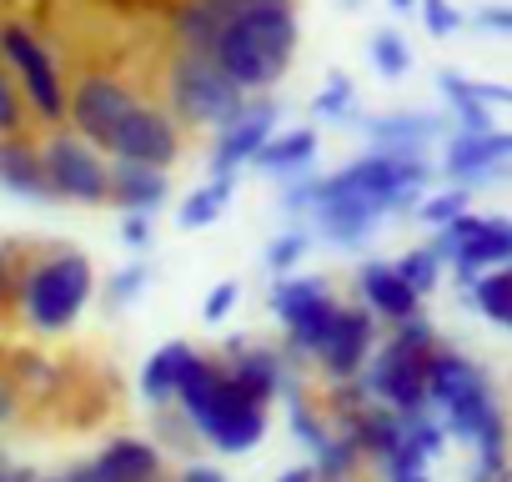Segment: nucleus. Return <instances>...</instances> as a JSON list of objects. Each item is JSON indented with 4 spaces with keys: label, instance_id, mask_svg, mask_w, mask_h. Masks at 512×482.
<instances>
[{
    "label": "nucleus",
    "instance_id": "obj_52",
    "mask_svg": "<svg viewBox=\"0 0 512 482\" xmlns=\"http://www.w3.org/2000/svg\"><path fill=\"white\" fill-rule=\"evenodd\" d=\"M352 482H357V477H352Z\"/></svg>",
    "mask_w": 512,
    "mask_h": 482
},
{
    "label": "nucleus",
    "instance_id": "obj_37",
    "mask_svg": "<svg viewBox=\"0 0 512 482\" xmlns=\"http://www.w3.org/2000/svg\"><path fill=\"white\" fill-rule=\"evenodd\" d=\"M0 136H31V111L6 66H0Z\"/></svg>",
    "mask_w": 512,
    "mask_h": 482
},
{
    "label": "nucleus",
    "instance_id": "obj_20",
    "mask_svg": "<svg viewBox=\"0 0 512 482\" xmlns=\"http://www.w3.org/2000/svg\"><path fill=\"white\" fill-rule=\"evenodd\" d=\"M171 201V171L141 166V161H111V186H106V206H116L121 216H151Z\"/></svg>",
    "mask_w": 512,
    "mask_h": 482
},
{
    "label": "nucleus",
    "instance_id": "obj_29",
    "mask_svg": "<svg viewBox=\"0 0 512 482\" xmlns=\"http://www.w3.org/2000/svg\"><path fill=\"white\" fill-rule=\"evenodd\" d=\"M392 267H397V277L427 302L437 287H442V277H447V267H442V257L427 247V241H422V247H407L402 257H392Z\"/></svg>",
    "mask_w": 512,
    "mask_h": 482
},
{
    "label": "nucleus",
    "instance_id": "obj_11",
    "mask_svg": "<svg viewBox=\"0 0 512 482\" xmlns=\"http://www.w3.org/2000/svg\"><path fill=\"white\" fill-rule=\"evenodd\" d=\"M221 367L251 402H262V407L307 392V367L297 357H287L282 347H267V342H251V337H231L221 347Z\"/></svg>",
    "mask_w": 512,
    "mask_h": 482
},
{
    "label": "nucleus",
    "instance_id": "obj_33",
    "mask_svg": "<svg viewBox=\"0 0 512 482\" xmlns=\"http://www.w3.org/2000/svg\"><path fill=\"white\" fill-rule=\"evenodd\" d=\"M307 252H312V231H307V226H292V231H277V236L267 241L262 262H267L272 277H292V272L302 267Z\"/></svg>",
    "mask_w": 512,
    "mask_h": 482
},
{
    "label": "nucleus",
    "instance_id": "obj_21",
    "mask_svg": "<svg viewBox=\"0 0 512 482\" xmlns=\"http://www.w3.org/2000/svg\"><path fill=\"white\" fill-rule=\"evenodd\" d=\"M317 151H322V136H317V126H287V131H277L262 151H256V171L262 176H277L282 186L287 181H297V176H312L317 171Z\"/></svg>",
    "mask_w": 512,
    "mask_h": 482
},
{
    "label": "nucleus",
    "instance_id": "obj_15",
    "mask_svg": "<svg viewBox=\"0 0 512 482\" xmlns=\"http://www.w3.org/2000/svg\"><path fill=\"white\" fill-rule=\"evenodd\" d=\"M282 101L277 96H246V106L221 126V131H211V176H231L236 181V171L241 166H251L256 161V151H262L282 126Z\"/></svg>",
    "mask_w": 512,
    "mask_h": 482
},
{
    "label": "nucleus",
    "instance_id": "obj_25",
    "mask_svg": "<svg viewBox=\"0 0 512 482\" xmlns=\"http://www.w3.org/2000/svg\"><path fill=\"white\" fill-rule=\"evenodd\" d=\"M437 91H442V101H447L452 131H492V126H497V116L472 96V76H462V71H437Z\"/></svg>",
    "mask_w": 512,
    "mask_h": 482
},
{
    "label": "nucleus",
    "instance_id": "obj_41",
    "mask_svg": "<svg viewBox=\"0 0 512 482\" xmlns=\"http://www.w3.org/2000/svg\"><path fill=\"white\" fill-rule=\"evenodd\" d=\"M467 21H472L477 31H487V36H507V41H512V6H507V0H482Z\"/></svg>",
    "mask_w": 512,
    "mask_h": 482
},
{
    "label": "nucleus",
    "instance_id": "obj_40",
    "mask_svg": "<svg viewBox=\"0 0 512 482\" xmlns=\"http://www.w3.org/2000/svg\"><path fill=\"white\" fill-rule=\"evenodd\" d=\"M236 302H241V282H236V277L216 282V287L206 292V302H201V322H206V327H221V322L236 312Z\"/></svg>",
    "mask_w": 512,
    "mask_h": 482
},
{
    "label": "nucleus",
    "instance_id": "obj_53",
    "mask_svg": "<svg viewBox=\"0 0 512 482\" xmlns=\"http://www.w3.org/2000/svg\"><path fill=\"white\" fill-rule=\"evenodd\" d=\"M507 332H512V327H507Z\"/></svg>",
    "mask_w": 512,
    "mask_h": 482
},
{
    "label": "nucleus",
    "instance_id": "obj_5",
    "mask_svg": "<svg viewBox=\"0 0 512 482\" xmlns=\"http://www.w3.org/2000/svg\"><path fill=\"white\" fill-rule=\"evenodd\" d=\"M437 181V161L432 156H402V151H362L347 166L322 176V191L337 196H357L367 206H377L387 221L392 216H412L417 201L432 191Z\"/></svg>",
    "mask_w": 512,
    "mask_h": 482
},
{
    "label": "nucleus",
    "instance_id": "obj_9",
    "mask_svg": "<svg viewBox=\"0 0 512 482\" xmlns=\"http://www.w3.org/2000/svg\"><path fill=\"white\" fill-rule=\"evenodd\" d=\"M427 247L442 257V267H447V272L457 277V287L467 292L482 272L512 267V216L467 211V216H457L452 226L432 231Z\"/></svg>",
    "mask_w": 512,
    "mask_h": 482
},
{
    "label": "nucleus",
    "instance_id": "obj_18",
    "mask_svg": "<svg viewBox=\"0 0 512 482\" xmlns=\"http://www.w3.org/2000/svg\"><path fill=\"white\" fill-rule=\"evenodd\" d=\"M352 126H362L367 151H402V156H432L452 136V121L437 111H382Z\"/></svg>",
    "mask_w": 512,
    "mask_h": 482
},
{
    "label": "nucleus",
    "instance_id": "obj_50",
    "mask_svg": "<svg viewBox=\"0 0 512 482\" xmlns=\"http://www.w3.org/2000/svg\"><path fill=\"white\" fill-rule=\"evenodd\" d=\"M337 6H342V11H362V0H337Z\"/></svg>",
    "mask_w": 512,
    "mask_h": 482
},
{
    "label": "nucleus",
    "instance_id": "obj_31",
    "mask_svg": "<svg viewBox=\"0 0 512 482\" xmlns=\"http://www.w3.org/2000/svg\"><path fill=\"white\" fill-rule=\"evenodd\" d=\"M472 211V191H462V186H437V191H427L422 201H417V221L422 226H432V231H442V226H452L457 216H467Z\"/></svg>",
    "mask_w": 512,
    "mask_h": 482
},
{
    "label": "nucleus",
    "instance_id": "obj_49",
    "mask_svg": "<svg viewBox=\"0 0 512 482\" xmlns=\"http://www.w3.org/2000/svg\"><path fill=\"white\" fill-rule=\"evenodd\" d=\"M387 6H392L397 16H412V11H417V0H387Z\"/></svg>",
    "mask_w": 512,
    "mask_h": 482
},
{
    "label": "nucleus",
    "instance_id": "obj_2",
    "mask_svg": "<svg viewBox=\"0 0 512 482\" xmlns=\"http://www.w3.org/2000/svg\"><path fill=\"white\" fill-rule=\"evenodd\" d=\"M176 412L181 422L221 457H246L256 452V442L267 437L272 427V412L262 402H251L221 367V357L211 352H196L186 357L181 367V382H176Z\"/></svg>",
    "mask_w": 512,
    "mask_h": 482
},
{
    "label": "nucleus",
    "instance_id": "obj_51",
    "mask_svg": "<svg viewBox=\"0 0 512 482\" xmlns=\"http://www.w3.org/2000/svg\"><path fill=\"white\" fill-rule=\"evenodd\" d=\"M0 462H6V452H0Z\"/></svg>",
    "mask_w": 512,
    "mask_h": 482
},
{
    "label": "nucleus",
    "instance_id": "obj_17",
    "mask_svg": "<svg viewBox=\"0 0 512 482\" xmlns=\"http://www.w3.org/2000/svg\"><path fill=\"white\" fill-rule=\"evenodd\" d=\"M377 342H382L377 317L362 312L357 302H342V312H337V322H332L322 352L312 357V372H317L327 387H332V382H352V377H362V367H367V357L377 352Z\"/></svg>",
    "mask_w": 512,
    "mask_h": 482
},
{
    "label": "nucleus",
    "instance_id": "obj_6",
    "mask_svg": "<svg viewBox=\"0 0 512 482\" xmlns=\"http://www.w3.org/2000/svg\"><path fill=\"white\" fill-rule=\"evenodd\" d=\"M267 307L282 322V352L297 357L312 372V357L322 352V342H327V332H332V322L342 312V297L332 292V282L327 277H312V272L272 277Z\"/></svg>",
    "mask_w": 512,
    "mask_h": 482
},
{
    "label": "nucleus",
    "instance_id": "obj_38",
    "mask_svg": "<svg viewBox=\"0 0 512 482\" xmlns=\"http://www.w3.org/2000/svg\"><path fill=\"white\" fill-rule=\"evenodd\" d=\"M377 472H382V482H432V462L422 452H412L407 442L387 462H377Z\"/></svg>",
    "mask_w": 512,
    "mask_h": 482
},
{
    "label": "nucleus",
    "instance_id": "obj_42",
    "mask_svg": "<svg viewBox=\"0 0 512 482\" xmlns=\"http://www.w3.org/2000/svg\"><path fill=\"white\" fill-rule=\"evenodd\" d=\"M121 241L131 252H146L151 241H156V221L151 216H121Z\"/></svg>",
    "mask_w": 512,
    "mask_h": 482
},
{
    "label": "nucleus",
    "instance_id": "obj_14",
    "mask_svg": "<svg viewBox=\"0 0 512 482\" xmlns=\"http://www.w3.org/2000/svg\"><path fill=\"white\" fill-rule=\"evenodd\" d=\"M181 151H186V131H181V121L166 111V106H156V101H136V111L111 131V141H106V156L111 161H141V166H156V171H171L176 161H181Z\"/></svg>",
    "mask_w": 512,
    "mask_h": 482
},
{
    "label": "nucleus",
    "instance_id": "obj_48",
    "mask_svg": "<svg viewBox=\"0 0 512 482\" xmlns=\"http://www.w3.org/2000/svg\"><path fill=\"white\" fill-rule=\"evenodd\" d=\"M277 482H317V472H312L307 462H297V467H287V472H282Z\"/></svg>",
    "mask_w": 512,
    "mask_h": 482
},
{
    "label": "nucleus",
    "instance_id": "obj_46",
    "mask_svg": "<svg viewBox=\"0 0 512 482\" xmlns=\"http://www.w3.org/2000/svg\"><path fill=\"white\" fill-rule=\"evenodd\" d=\"M6 297H16V257L0 252V302Z\"/></svg>",
    "mask_w": 512,
    "mask_h": 482
},
{
    "label": "nucleus",
    "instance_id": "obj_36",
    "mask_svg": "<svg viewBox=\"0 0 512 482\" xmlns=\"http://www.w3.org/2000/svg\"><path fill=\"white\" fill-rule=\"evenodd\" d=\"M402 442H407L412 452H422L427 462H437L442 447H447V427H442L432 412H417V417H402Z\"/></svg>",
    "mask_w": 512,
    "mask_h": 482
},
{
    "label": "nucleus",
    "instance_id": "obj_47",
    "mask_svg": "<svg viewBox=\"0 0 512 482\" xmlns=\"http://www.w3.org/2000/svg\"><path fill=\"white\" fill-rule=\"evenodd\" d=\"M0 482H36V467H26V462H0Z\"/></svg>",
    "mask_w": 512,
    "mask_h": 482
},
{
    "label": "nucleus",
    "instance_id": "obj_34",
    "mask_svg": "<svg viewBox=\"0 0 512 482\" xmlns=\"http://www.w3.org/2000/svg\"><path fill=\"white\" fill-rule=\"evenodd\" d=\"M307 467L317 472V482H352V477H357V467H362V452H357L342 432H332V442H327Z\"/></svg>",
    "mask_w": 512,
    "mask_h": 482
},
{
    "label": "nucleus",
    "instance_id": "obj_23",
    "mask_svg": "<svg viewBox=\"0 0 512 482\" xmlns=\"http://www.w3.org/2000/svg\"><path fill=\"white\" fill-rule=\"evenodd\" d=\"M0 191H11L21 201H51L46 166H41V141H31V136H0Z\"/></svg>",
    "mask_w": 512,
    "mask_h": 482
},
{
    "label": "nucleus",
    "instance_id": "obj_32",
    "mask_svg": "<svg viewBox=\"0 0 512 482\" xmlns=\"http://www.w3.org/2000/svg\"><path fill=\"white\" fill-rule=\"evenodd\" d=\"M367 56H372V66H377L382 81H402V76L412 71V46H407V36L392 31V26L367 41Z\"/></svg>",
    "mask_w": 512,
    "mask_h": 482
},
{
    "label": "nucleus",
    "instance_id": "obj_19",
    "mask_svg": "<svg viewBox=\"0 0 512 482\" xmlns=\"http://www.w3.org/2000/svg\"><path fill=\"white\" fill-rule=\"evenodd\" d=\"M357 307H362V312H372V317H377V327L387 332V327H397V322L417 317V312H422V297L397 277V267H392V262L372 257V262H362V267H357Z\"/></svg>",
    "mask_w": 512,
    "mask_h": 482
},
{
    "label": "nucleus",
    "instance_id": "obj_8",
    "mask_svg": "<svg viewBox=\"0 0 512 482\" xmlns=\"http://www.w3.org/2000/svg\"><path fill=\"white\" fill-rule=\"evenodd\" d=\"M246 106V96L221 76V66L201 51H176L166 61V111L186 126H201V131H221L236 111Z\"/></svg>",
    "mask_w": 512,
    "mask_h": 482
},
{
    "label": "nucleus",
    "instance_id": "obj_39",
    "mask_svg": "<svg viewBox=\"0 0 512 482\" xmlns=\"http://www.w3.org/2000/svg\"><path fill=\"white\" fill-rule=\"evenodd\" d=\"M417 16H422V31L437 36V41H447L452 31L467 26V16L457 11V0H417Z\"/></svg>",
    "mask_w": 512,
    "mask_h": 482
},
{
    "label": "nucleus",
    "instance_id": "obj_10",
    "mask_svg": "<svg viewBox=\"0 0 512 482\" xmlns=\"http://www.w3.org/2000/svg\"><path fill=\"white\" fill-rule=\"evenodd\" d=\"M41 166H46V191L51 201L71 206H106L111 186V156L91 141H81L71 126H51L41 136Z\"/></svg>",
    "mask_w": 512,
    "mask_h": 482
},
{
    "label": "nucleus",
    "instance_id": "obj_27",
    "mask_svg": "<svg viewBox=\"0 0 512 482\" xmlns=\"http://www.w3.org/2000/svg\"><path fill=\"white\" fill-rule=\"evenodd\" d=\"M282 407H287V432L297 437V447H302L307 457H317V452L332 442V432H337L332 417L322 412V402H312L307 392H297V397H287Z\"/></svg>",
    "mask_w": 512,
    "mask_h": 482
},
{
    "label": "nucleus",
    "instance_id": "obj_28",
    "mask_svg": "<svg viewBox=\"0 0 512 482\" xmlns=\"http://www.w3.org/2000/svg\"><path fill=\"white\" fill-rule=\"evenodd\" d=\"M231 196H236V181H231V176H211V181H201V186L176 206V221H181L186 231H201V226H211V221L231 206Z\"/></svg>",
    "mask_w": 512,
    "mask_h": 482
},
{
    "label": "nucleus",
    "instance_id": "obj_24",
    "mask_svg": "<svg viewBox=\"0 0 512 482\" xmlns=\"http://www.w3.org/2000/svg\"><path fill=\"white\" fill-rule=\"evenodd\" d=\"M186 357H191V342L171 337V342H161V347L141 362V372H136V392H141V402H146L151 412L176 407V382H181Z\"/></svg>",
    "mask_w": 512,
    "mask_h": 482
},
{
    "label": "nucleus",
    "instance_id": "obj_4",
    "mask_svg": "<svg viewBox=\"0 0 512 482\" xmlns=\"http://www.w3.org/2000/svg\"><path fill=\"white\" fill-rule=\"evenodd\" d=\"M437 327L427 322V312L397 322L382 332L377 352L362 367V387L377 407L397 412V417H417L427 412V357L437 347Z\"/></svg>",
    "mask_w": 512,
    "mask_h": 482
},
{
    "label": "nucleus",
    "instance_id": "obj_1",
    "mask_svg": "<svg viewBox=\"0 0 512 482\" xmlns=\"http://www.w3.org/2000/svg\"><path fill=\"white\" fill-rule=\"evenodd\" d=\"M297 46H302L297 0H246L221 26L211 61L241 96H272L282 86V76L292 71Z\"/></svg>",
    "mask_w": 512,
    "mask_h": 482
},
{
    "label": "nucleus",
    "instance_id": "obj_16",
    "mask_svg": "<svg viewBox=\"0 0 512 482\" xmlns=\"http://www.w3.org/2000/svg\"><path fill=\"white\" fill-rule=\"evenodd\" d=\"M156 477H166V452L161 442L136 432H116L86 462L56 472V482H156Z\"/></svg>",
    "mask_w": 512,
    "mask_h": 482
},
{
    "label": "nucleus",
    "instance_id": "obj_30",
    "mask_svg": "<svg viewBox=\"0 0 512 482\" xmlns=\"http://www.w3.org/2000/svg\"><path fill=\"white\" fill-rule=\"evenodd\" d=\"M312 121H337V126H352L357 121V81L332 71L327 86L312 96Z\"/></svg>",
    "mask_w": 512,
    "mask_h": 482
},
{
    "label": "nucleus",
    "instance_id": "obj_7",
    "mask_svg": "<svg viewBox=\"0 0 512 482\" xmlns=\"http://www.w3.org/2000/svg\"><path fill=\"white\" fill-rule=\"evenodd\" d=\"M0 66L11 71L26 111L51 131V126H66V96H71V81L61 76L51 46L41 41L36 26L26 21H0Z\"/></svg>",
    "mask_w": 512,
    "mask_h": 482
},
{
    "label": "nucleus",
    "instance_id": "obj_43",
    "mask_svg": "<svg viewBox=\"0 0 512 482\" xmlns=\"http://www.w3.org/2000/svg\"><path fill=\"white\" fill-rule=\"evenodd\" d=\"M472 96L497 116V111H512V86L507 81H472Z\"/></svg>",
    "mask_w": 512,
    "mask_h": 482
},
{
    "label": "nucleus",
    "instance_id": "obj_22",
    "mask_svg": "<svg viewBox=\"0 0 512 482\" xmlns=\"http://www.w3.org/2000/svg\"><path fill=\"white\" fill-rule=\"evenodd\" d=\"M332 427L362 452V462H387V457L402 447V417L387 412V407H377V402H367V407L352 412V417H337Z\"/></svg>",
    "mask_w": 512,
    "mask_h": 482
},
{
    "label": "nucleus",
    "instance_id": "obj_44",
    "mask_svg": "<svg viewBox=\"0 0 512 482\" xmlns=\"http://www.w3.org/2000/svg\"><path fill=\"white\" fill-rule=\"evenodd\" d=\"M171 482H231V477H226L216 462H196V457H191V462H186V467H181Z\"/></svg>",
    "mask_w": 512,
    "mask_h": 482
},
{
    "label": "nucleus",
    "instance_id": "obj_26",
    "mask_svg": "<svg viewBox=\"0 0 512 482\" xmlns=\"http://www.w3.org/2000/svg\"><path fill=\"white\" fill-rule=\"evenodd\" d=\"M467 307L492 322V327H512V267H497V272H482L467 292Z\"/></svg>",
    "mask_w": 512,
    "mask_h": 482
},
{
    "label": "nucleus",
    "instance_id": "obj_3",
    "mask_svg": "<svg viewBox=\"0 0 512 482\" xmlns=\"http://www.w3.org/2000/svg\"><path fill=\"white\" fill-rule=\"evenodd\" d=\"M96 267L76 247H51L31 262H16V312L36 337H61L81 322L96 297Z\"/></svg>",
    "mask_w": 512,
    "mask_h": 482
},
{
    "label": "nucleus",
    "instance_id": "obj_13",
    "mask_svg": "<svg viewBox=\"0 0 512 482\" xmlns=\"http://www.w3.org/2000/svg\"><path fill=\"white\" fill-rule=\"evenodd\" d=\"M437 176H442L447 186H462V191H482V186L512 181V131H507V126H492V131H452V136L442 141Z\"/></svg>",
    "mask_w": 512,
    "mask_h": 482
},
{
    "label": "nucleus",
    "instance_id": "obj_35",
    "mask_svg": "<svg viewBox=\"0 0 512 482\" xmlns=\"http://www.w3.org/2000/svg\"><path fill=\"white\" fill-rule=\"evenodd\" d=\"M146 282H151V267H146V262H126L121 272H111L106 282H96V292L106 297L111 312H121V307H131V302L146 292Z\"/></svg>",
    "mask_w": 512,
    "mask_h": 482
},
{
    "label": "nucleus",
    "instance_id": "obj_12",
    "mask_svg": "<svg viewBox=\"0 0 512 482\" xmlns=\"http://www.w3.org/2000/svg\"><path fill=\"white\" fill-rule=\"evenodd\" d=\"M136 101H141V91H136L126 76H116V71H86V76L71 81V96H66V126H71L81 141H91V146L106 151L111 131L136 111Z\"/></svg>",
    "mask_w": 512,
    "mask_h": 482
},
{
    "label": "nucleus",
    "instance_id": "obj_45",
    "mask_svg": "<svg viewBox=\"0 0 512 482\" xmlns=\"http://www.w3.org/2000/svg\"><path fill=\"white\" fill-rule=\"evenodd\" d=\"M21 412V392H16V382H11V372L0 367V427H6L11 417Z\"/></svg>",
    "mask_w": 512,
    "mask_h": 482
}]
</instances>
